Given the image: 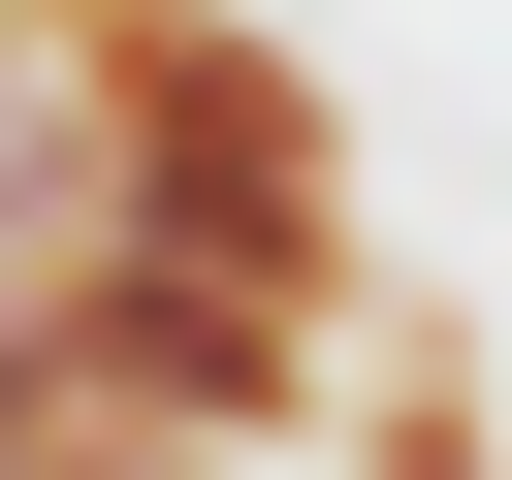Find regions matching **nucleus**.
Wrapping results in <instances>:
<instances>
[{
    "mask_svg": "<svg viewBox=\"0 0 512 480\" xmlns=\"http://www.w3.org/2000/svg\"><path fill=\"white\" fill-rule=\"evenodd\" d=\"M64 128H96V224H64V256H160V288H256V320L384 352V224H352V96H320V64L256 32V0H192V32L64 64Z\"/></svg>",
    "mask_w": 512,
    "mask_h": 480,
    "instance_id": "nucleus-1",
    "label": "nucleus"
},
{
    "mask_svg": "<svg viewBox=\"0 0 512 480\" xmlns=\"http://www.w3.org/2000/svg\"><path fill=\"white\" fill-rule=\"evenodd\" d=\"M32 352H64V416H96L128 480H256V448H320V416H352V352H320V320L160 288V256H32Z\"/></svg>",
    "mask_w": 512,
    "mask_h": 480,
    "instance_id": "nucleus-2",
    "label": "nucleus"
},
{
    "mask_svg": "<svg viewBox=\"0 0 512 480\" xmlns=\"http://www.w3.org/2000/svg\"><path fill=\"white\" fill-rule=\"evenodd\" d=\"M384 480H512V448H480V384H448V352H384Z\"/></svg>",
    "mask_w": 512,
    "mask_h": 480,
    "instance_id": "nucleus-3",
    "label": "nucleus"
}]
</instances>
